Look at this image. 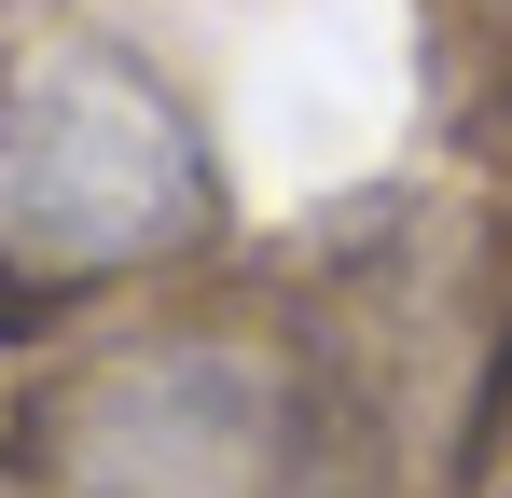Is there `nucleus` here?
<instances>
[{"mask_svg":"<svg viewBox=\"0 0 512 498\" xmlns=\"http://www.w3.org/2000/svg\"><path fill=\"white\" fill-rule=\"evenodd\" d=\"M56 498H291V388L236 346H139L70 388Z\"/></svg>","mask_w":512,"mask_h":498,"instance_id":"f03ea898","label":"nucleus"},{"mask_svg":"<svg viewBox=\"0 0 512 498\" xmlns=\"http://www.w3.org/2000/svg\"><path fill=\"white\" fill-rule=\"evenodd\" d=\"M208 236V139L167 83L111 42H42L0 83V263L111 277Z\"/></svg>","mask_w":512,"mask_h":498,"instance_id":"f257e3e1","label":"nucleus"}]
</instances>
